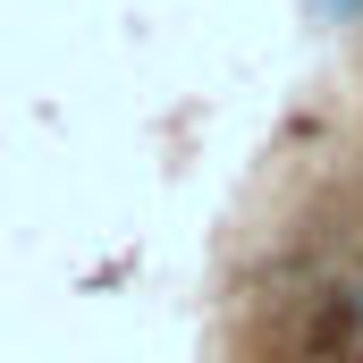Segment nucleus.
I'll return each mask as SVG.
<instances>
[{
  "mask_svg": "<svg viewBox=\"0 0 363 363\" xmlns=\"http://www.w3.org/2000/svg\"><path fill=\"white\" fill-rule=\"evenodd\" d=\"M330 9H338V17H355V9H363V0H330Z\"/></svg>",
  "mask_w": 363,
  "mask_h": 363,
  "instance_id": "1",
  "label": "nucleus"
}]
</instances>
